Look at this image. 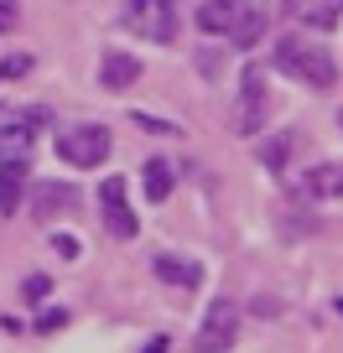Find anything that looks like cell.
<instances>
[{"label": "cell", "mask_w": 343, "mask_h": 353, "mask_svg": "<svg viewBox=\"0 0 343 353\" xmlns=\"http://www.w3.org/2000/svg\"><path fill=\"white\" fill-rule=\"evenodd\" d=\"M266 26H271V11H266V6H244V16L234 21L229 37H234V47H244V52H250V47L266 37Z\"/></svg>", "instance_id": "obj_14"}, {"label": "cell", "mask_w": 343, "mask_h": 353, "mask_svg": "<svg viewBox=\"0 0 343 353\" xmlns=\"http://www.w3.org/2000/svg\"><path fill=\"white\" fill-rule=\"evenodd\" d=\"M271 63H276L286 78L307 83V88H333V83H338V63H333V52L317 47V42H307V37H281L276 52H271Z\"/></svg>", "instance_id": "obj_1"}, {"label": "cell", "mask_w": 343, "mask_h": 353, "mask_svg": "<svg viewBox=\"0 0 343 353\" xmlns=\"http://www.w3.org/2000/svg\"><path fill=\"white\" fill-rule=\"evenodd\" d=\"M26 68H32V57H6V63H0V78H21Z\"/></svg>", "instance_id": "obj_20"}, {"label": "cell", "mask_w": 343, "mask_h": 353, "mask_svg": "<svg viewBox=\"0 0 343 353\" xmlns=\"http://www.w3.org/2000/svg\"><path fill=\"white\" fill-rule=\"evenodd\" d=\"M130 83H141V57L110 47V52L99 57V88H130Z\"/></svg>", "instance_id": "obj_9"}, {"label": "cell", "mask_w": 343, "mask_h": 353, "mask_svg": "<svg viewBox=\"0 0 343 353\" xmlns=\"http://www.w3.org/2000/svg\"><path fill=\"white\" fill-rule=\"evenodd\" d=\"M21 21V0H0V32H16Z\"/></svg>", "instance_id": "obj_18"}, {"label": "cell", "mask_w": 343, "mask_h": 353, "mask_svg": "<svg viewBox=\"0 0 343 353\" xmlns=\"http://www.w3.org/2000/svg\"><path fill=\"white\" fill-rule=\"evenodd\" d=\"M68 208H78V188H68V182H42V188L32 192V213L37 219H57V213H68Z\"/></svg>", "instance_id": "obj_11"}, {"label": "cell", "mask_w": 343, "mask_h": 353, "mask_svg": "<svg viewBox=\"0 0 343 353\" xmlns=\"http://www.w3.org/2000/svg\"><path fill=\"white\" fill-rule=\"evenodd\" d=\"M26 156H0V213L11 219L16 213V203H21V192H26Z\"/></svg>", "instance_id": "obj_10"}, {"label": "cell", "mask_w": 343, "mask_h": 353, "mask_svg": "<svg viewBox=\"0 0 343 353\" xmlns=\"http://www.w3.org/2000/svg\"><path fill=\"white\" fill-rule=\"evenodd\" d=\"M68 322V312H42V317H37V332H57Z\"/></svg>", "instance_id": "obj_21"}, {"label": "cell", "mask_w": 343, "mask_h": 353, "mask_svg": "<svg viewBox=\"0 0 343 353\" xmlns=\"http://www.w3.org/2000/svg\"><path fill=\"white\" fill-rule=\"evenodd\" d=\"M146 353H166V338H151V343H146Z\"/></svg>", "instance_id": "obj_23"}, {"label": "cell", "mask_w": 343, "mask_h": 353, "mask_svg": "<svg viewBox=\"0 0 343 353\" xmlns=\"http://www.w3.org/2000/svg\"><path fill=\"white\" fill-rule=\"evenodd\" d=\"M99 208H104V229H110L115 239H135L141 219H135L130 203H125V176H104L99 182Z\"/></svg>", "instance_id": "obj_6"}, {"label": "cell", "mask_w": 343, "mask_h": 353, "mask_svg": "<svg viewBox=\"0 0 343 353\" xmlns=\"http://www.w3.org/2000/svg\"><path fill=\"white\" fill-rule=\"evenodd\" d=\"M125 26L146 42H177V6L172 0H125Z\"/></svg>", "instance_id": "obj_2"}, {"label": "cell", "mask_w": 343, "mask_h": 353, "mask_svg": "<svg viewBox=\"0 0 343 353\" xmlns=\"http://www.w3.org/2000/svg\"><path fill=\"white\" fill-rule=\"evenodd\" d=\"M286 11L312 32H333L343 21V0H286Z\"/></svg>", "instance_id": "obj_8"}, {"label": "cell", "mask_w": 343, "mask_h": 353, "mask_svg": "<svg viewBox=\"0 0 343 353\" xmlns=\"http://www.w3.org/2000/svg\"><path fill=\"white\" fill-rule=\"evenodd\" d=\"M110 151H115V141L104 125H68V130H57V156L68 166H99Z\"/></svg>", "instance_id": "obj_4"}, {"label": "cell", "mask_w": 343, "mask_h": 353, "mask_svg": "<svg viewBox=\"0 0 343 353\" xmlns=\"http://www.w3.org/2000/svg\"><path fill=\"white\" fill-rule=\"evenodd\" d=\"M286 156H291V135L286 130L260 145V166H266V172H286Z\"/></svg>", "instance_id": "obj_17"}, {"label": "cell", "mask_w": 343, "mask_h": 353, "mask_svg": "<svg viewBox=\"0 0 343 353\" xmlns=\"http://www.w3.org/2000/svg\"><path fill=\"white\" fill-rule=\"evenodd\" d=\"M244 6H250V0H208V6H198V26H203L208 37H219V32L229 37L234 21L244 16Z\"/></svg>", "instance_id": "obj_12"}, {"label": "cell", "mask_w": 343, "mask_h": 353, "mask_svg": "<svg viewBox=\"0 0 343 353\" xmlns=\"http://www.w3.org/2000/svg\"><path fill=\"white\" fill-rule=\"evenodd\" d=\"M156 276H161V281H172V286H198V281H203V270H198V265H193V260H177V254H156Z\"/></svg>", "instance_id": "obj_16"}, {"label": "cell", "mask_w": 343, "mask_h": 353, "mask_svg": "<svg viewBox=\"0 0 343 353\" xmlns=\"http://www.w3.org/2000/svg\"><path fill=\"white\" fill-rule=\"evenodd\" d=\"M302 192L307 198H343V161H317L307 176H302Z\"/></svg>", "instance_id": "obj_13"}, {"label": "cell", "mask_w": 343, "mask_h": 353, "mask_svg": "<svg viewBox=\"0 0 343 353\" xmlns=\"http://www.w3.org/2000/svg\"><path fill=\"white\" fill-rule=\"evenodd\" d=\"M229 125H234L239 135L266 130V68H260V63H244V73H239V99H234V110H229Z\"/></svg>", "instance_id": "obj_3"}, {"label": "cell", "mask_w": 343, "mask_h": 353, "mask_svg": "<svg viewBox=\"0 0 343 353\" xmlns=\"http://www.w3.org/2000/svg\"><path fill=\"white\" fill-rule=\"evenodd\" d=\"M338 125H343V114H338Z\"/></svg>", "instance_id": "obj_24"}, {"label": "cell", "mask_w": 343, "mask_h": 353, "mask_svg": "<svg viewBox=\"0 0 343 353\" xmlns=\"http://www.w3.org/2000/svg\"><path fill=\"white\" fill-rule=\"evenodd\" d=\"M47 110H21V114H6L0 120V156H26L32 151V125H42Z\"/></svg>", "instance_id": "obj_7"}, {"label": "cell", "mask_w": 343, "mask_h": 353, "mask_svg": "<svg viewBox=\"0 0 343 353\" xmlns=\"http://www.w3.org/2000/svg\"><path fill=\"white\" fill-rule=\"evenodd\" d=\"M141 182H146V198H151V203H166V198H172V161L151 156V161L141 166Z\"/></svg>", "instance_id": "obj_15"}, {"label": "cell", "mask_w": 343, "mask_h": 353, "mask_svg": "<svg viewBox=\"0 0 343 353\" xmlns=\"http://www.w3.org/2000/svg\"><path fill=\"white\" fill-rule=\"evenodd\" d=\"M21 296L32 301V307H37V301H47V276H32V281L21 286Z\"/></svg>", "instance_id": "obj_19"}, {"label": "cell", "mask_w": 343, "mask_h": 353, "mask_svg": "<svg viewBox=\"0 0 343 353\" xmlns=\"http://www.w3.org/2000/svg\"><path fill=\"white\" fill-rule=\"evenodd\" d=\"M234 332H239V307H234V301H213L203 327H198V338H193V348L198 353H224L234 343Z\"/></svg>", "instance_id": "obj_5"}, {"label": "cell", "mask_w": 343, "mask_h": 353, "mask_svg": "<svg viewBox=\"0 0 343 353\" xmlns=\"http://www.w3.org/2000/svg\"><path fill=\"white\" fill-rule=\"evenodd\" d=\"M52 244H57V250H63V254H68V260H78V239H73V234H57V239H52Z\"/></svg>", "instance_id": "obj_22"}]
</instances>
